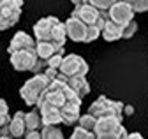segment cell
<instances>
[{
  "label": "cell",
  "mask_w": 148,
  "mask_h": 139,
  "mask_svg": "<svg viewBox=\"0 0 148 139\" xmlns=\"http://www.w3.org/2000/svg\"><path fill=\"white\" fill-rule=\"evenodd\" d=\"M34 37H35L34 39L35 42H48L57 49H62L67 39L64 23L58 18H55V16L42 18L34 25Z\"/></svg>",
  "instance_id": "1"
},
{
  "label": "cell",
  "mask_w": 148,
  "mask_h": 139,
  "mask_svg": "<svg viewBox=\"0 0 148 139\" xmlns=\"http://www.w3.org/2000/svg\"><path fill=\"white\" fill-rule=\"evenodd\" d=\"M53 79H49L44 72L41 74H34V78H30L28 81H25V84L20 88V95L23 99V102L27 104V106H32L35 108L37 100H39V97L42 95V92L49 86Z\"/></svg>",
  "instance_id": "2"
},
{
  "label": "cell",
  "mask_w": 148,
  "mask_h": 139,
  "mask_svg": "<svg viewBox=\"0 0 148 139\" xmlns=\"http://www.w3.org/2000/svg\"><path fill=\"white\" fill-rule=\"evenodd\" d=\"M64 27H65V37L74 42H92V41H97L101 35V32L97 28L86 27L85 23L72 18V16L64 23Z\"/></svg>",
  "instance_id": "3"
},
{
  "label": "cell",
  "mask_w": 148,
  "mask_h": 139,
  "mask_svg": "<svg viewBox=\"0 0 148 139\" xmlns=\"http://www.w3.org/2000/svg\"><path fill=\"white\" fill-rule=\"evenodd\" d=\"M123 109L125 104L118 102V100H111L106 95H101L92 106L88 108V114H92L95 120L99 118H106V116H115V118H123Z\"/></svg>",
  "instance_id": "4"
},
{
  "label": "cell",
  "mask_w": 148,
  "mask_h": 139,
  "mask_svg": "<svg viewBox=\"0 0 148 139\" xmlns=\"http://www.w3.org/2000/svg\"><path fill=\"white\" fill-rule=\"evenodd\" d=\"M72 18H76L79 20L81 23H85L86 27H92V28H97L99 32L102 30L106 20H108V16L106 12L95 9V7H92L88 4H83V5H78V7H74V11L71 12Z\"/></svg>",
  "instance_id": "5"
},
{
  "label": "cell",
  "mask_w": 148,
  "mask_h": 139,
  "mask_svg": "<svg viewBox=\"0 0 148 139\" xmlns=\"http://www.w3.org/2000/svg\"><path fill=\"white\" fill-rule=\"evenodd\" d=\"M60 76L64 78H86L88 72V63L85 62V58H81L79 55H64L62 63L57 71Z\"/></svg>",
  "instance_id": "6"
},
{
  "label": "cell",
  "mask_w": 148,
  "mask_h": 139,
  "mask_svg": "<svg viewBox=\"0 0 148 139\" xmlns=\"http://www.w3.org/2000/svg\"><path fill=\"white\" fill-rule=\"evenodd\" d=\"M23 0H0V30H7L20 21Z\"/></svg>",
  "instance_id": "7"
},
{
  "label": "cell",
  "mask_w": 148,
  "mask_h": 139,
  "mask_svg": "<svg viewBox=\"0 0 148 139\" xmlns=\"http://www.w3.org/2000/svg\"><path fill=\"white\" fill-rule=\"evenodd\" d=\"M27 134L25 129V111H18L14 116H11L9 123L0 129V137H9V139H23Z\"/></svg>",
  "instance_id": "8"
},
{
  "label": "cell",
  "mask_w": 148,
  "mask_h": 139,
  "mask_svg": "<svg viewBox=\"0 0 148 139\" xmlns=\"http://www.w3.org/2000/svg\"><path fill=\"white\" fill-rule=\"evenodd\" d=\"M106 16H108V21H113L120 27H127L131 21H134V11L129 7L123 0L116 2L113 7H109Z\"/></svg>",
  "instance_id": "9"
},
{
  "label": "cell",
  "mask_w": 148,
  "mask_h": 139,
  "mask_svg": "<svg viewBox=\"0 0 148 139\" xmlns=\"http://www.w3.org/2000/svg\"><path fill=\"white\" fill-rule=\"evenodd\" d=\"M37 62V55H35V49H21V51H14L11 53V65L16 69L18 72H25L30 71Z\"/></svg>",
  "instance_id": "10"
},
{
  "label": "cell",
  "mask_w": 148,
  "mask_h": 139,
  "mask_svg": "<svg viewBox=\"0 0 148 139\" xmlns=\"http://www.w3.org/2000/svg\"><path fill=\"white\" fill-rule=\"evenodd\" d=\"M35 108H37V111H39V114H41V120H42V127L44 125H62V118H60V111L57 109V108H53L51 104H48V102H44V100H37V104H35Z\"/></svg>",
  "instance_id": "11"
},
{
  "label": "cell",
  "mask_w": 148,
  "mask_h": 139,
  "mask_svg": "<svg viewBox=\"0 0 148 139\" xmlns=\"http://www.w3.org/2000/svg\"><path fill=\"white\" fill-rule=\"evenodd\" d=\"M79 116H81V99H74V100L67 102L65 106L60 109L62 125H74V123H78Z\"/></svg>",
  "instance_id": "12"
},
{
  "label": "cell",
  "mask_w": 148,
  "mask_h": 139,
  "mask_svg": "<svg viewBox=\"0 0 148 139\" xmlns=\"http://www.w3.org/2000/svg\"><path fill=\"white\" fill-rule=\"evenodd\" d=\"M21 49H35V41L28 35L27 32H16L14 37L9 42V55L14 53V51H21Z\"/></svg>",
  "instance_id": "13"
},
{
  "label": "cell",
  "mask_w": 148,
  "mask_h": 139,
  "mask_svg": "<svg viewBox=\"0 0 148 139\" xmlns=\"http://www.w3.org/2000/svg\"><path fill=\"white\" fill-rule=\"evenodd\" d=\"M58 78L72 90V93L76 95L78 99L83 100V97L90 93V84H88L86 78H64V76H60V74H58Z\"/></svg>",
  "instance_id": "14"
},
{
  "label": "cell",
  "mask_w": 148,
  "mask_h": 139,
  "mask_svg": "<svg viewBox=\"0 0 148 139\" xmlns=\"http://www.w3.org/2000/svg\"><path fill=\"white\" fill-rule=\"evenodd\" d=\"M122 32H123V27H120V25H116L113 21H108L106 20V23H104V27L101 30V37L104 41H108V42H113V41L122 39Z\"/></svg>",
  "instance_id": "15"
},
{
  "label": "cell",
  "mask_w": 148,
  "mask_h": 139,
  "mask_svg": "<svg viewBox=\"0 0 148 139\" xmlns=\"http://www.w3.org/2000/svg\"><path fill=\"white\" fill-rule=\"evenodd\" d=\"M25 129H27V132H34V130L41 132L42 120H41V114H39V111H37V108H34L32 111L25 113Z\"/></svg>",
  "instance_id": "16"
},
{
  "label": "cell",
  "mask_w": 148,
  "mask_h": 139,
  "mask_svg": "<svg viewBox=\"0 0 148 139\" xmlns=\"http://www.w3.org/2000/svg\"><path fill=\"white\" fill-rule=\"evenodd\" d=\"M57 53H64V48L57 49L55 46H51L48 42H35V55H37V58L48 62L53 55H57Z\"/></svg>",
  "instance_id": "17"
},
{
  "label": "cell",
  "mask_w": 148,
  "mask_h": 139,
  "mask_svg": "<svg viewBox=\"0 0 148 139\" xmlns=\"http://www.w3.org/2000/svg\"><path fill=\"white\" fill-rule=\"evenodd\" d=\"M95 123H97V120L92 116V114H88V113L81 114V116H79V120H78V127H79V129H83V130H86V132H92V134H94Z\"/></svg>",
  "instance_id": "18"
},
{
  "label": "cell",
  "mask_w": 148,
  "mask_h": 139,
  "mask_svg": "<svg viewBox=\"0 0 148 139\" xmlns=\"http://www.w3.org/2000/svg\"><path fill=\"white\" fill-rule=\"evenodd\" d=\"M41 139H64V134L55 125H44L41 129Z\"/></svg>",
  "instance_id": "19"
},
{
  "label": "cell",
  "mask_w": 148,
  "mask_h": 139,
  "mask_svg": "<svg viewBox=\"0 0 148 139\" xmlns=\"http://www.w3.org/2000/svg\"><path fill=\"white\" fill-rule=\"evenodd\" d=\"M123 2L136 12H146L148 11V0H123Z\"/></svg>",
  "instance_id": "20"
},
{
  "label": "cell",
  "mask_w": 148,
  "mask_h": 139,
  "mask_svg": "<svg viewBox=\"0 0 148 139\" xmlns=\"http://www.w3.org/2000/svg\"><path fill=\"white\" fill-rule=\"evenodd\" d=\"M9 120H11V116H9V106H7V102L4 99H0V129H2L4 125H7Z\"/></svg>",
  "instance_id": "21"
},
{
  "label": "cell",
  "mask_w": 148,
  "mask_h": 139,
  "mask_svg": "<svg viewBox=\"0 0 148 139\" xmlns=\"http://www.w3.org/2000/svg\"><path fill=\"white\" fill-rule=\"evenodd\" d=\"M62 58H64V53H57L53 55L48 62H46V69H53V71H58V67L62 63Z\"/></svg>",
  "instance_id": "22"
},
{
  "label": "cell",
  "mask_w": 148,
  "mask_h": 139,
  "mask_svg": "<svg viewBox=\"0 0 148 139\" xmlns=\"http://www.w3.org/2000/svg\"><path fill=\"white\" fill-rule=\"evenodd\" d=\"M71 139H95V136L92 134V132H86V130L79 129V127L76 125V129L72 130V136H71Z\"/></svg>",
  "instance_id": "23"
},
{
  "label": "cell",
  "mask_w": 148,
  "mask_h": 139,
  "mask_svg": "<svg viewBox=\"0 0 148 139\" xmlns=\"http://www.w3.org/2000/svg\"><path fill=\"white\" fill-rule=\"evenodd\" d=\"M138 32V23L136 21H131L127 27H123V32H122V39H131L134 33Z\"/></svg>",
  "instance_id": "24"
},
{
  "label": "cell",
  "mask_w": 148,
  "mask_h": 139,
  "mask_svg": "<svg viewBox=\"0 0 148 139\" xmlns=\"http://www.w3.org/2000/svg\"><path fill=\"white\" fill-rule=\"evenodd\" d=\"M116 2H120V0H99V11L108 12V11H109V7H113Z\"/></svg>",
  "instance_id": "25"
},
{
  "label": "cell",
  "mask_w": 148,
  "mask_h": 139,
  "mask_svg": "<svg viewBox=\"0 0 148 139\" xmlns=\"http://www.w3.org/2000/svg\"><path fill=\"white\" fill-rule=\"evenodd\" d=\"M23 139H41V132H37V130H34V132H27V134L23 136Z\"/></svg>",
  "instance_id": "26"
},
{
  "label": "cell",
  "mask_w": 148,
  "mask_h": 139,
  "mask_svg": "<svg viewBox=\"0 0 148 139\" xmlns=\"http://www.w3.org/2000/svg\"><path fill=\"white\" fill-rule=\"evenodd\" d=\"M127 139H143V136L139 132H131V134L127 136Z\"/></svg>",
  "instance_id": "27"
},
{
  "label": "cell",
  "mask_w": 148,
  "mask_h": 139,
  "mask_svg": "<svg viewBox=\"0 0 148 139\" xmlns=\"http://www.w3.org/2000/svg\"><path fill=\"white\" fill-rule=\"evenodd\" d=\"M71 2L74 4V7H78V5H83V4H86V0H71Z\"/></svg>",
  "instance_id": "28"
},
{
  "label": "cell",
  "mask_w": 148,
  "mask_h": 139,
  "mask_svg": "<svg viewBox=\"0 0 148 139\" xmlns=\"http://www.w3.org/2000/svg\"><path fill=\"white\" fill-rule=\"evenodd\" d=\"M0 139H9V137H0Z\"/></svg>",
  "instance_id": "29"
}]
</instances>
